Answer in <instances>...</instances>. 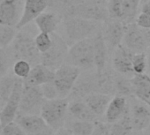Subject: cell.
I'll return each instance as SVG.
<instances>
[{
  "label": "cell",
  "instance_id": "6da1fadb",
  "mask_svg": "<svg viewBox=\"0 0 150 135\" xmlns=\"http://www.w3.org/2000/svg\"><path fill=\"white\" fill-rule=\"evenodd\" d=\"M99 22L81 17L63 18L64 39L68 45L71 46L81 40L93 37L101 29Z\"/></svg>",
  "mask_w": 150,
  "mask_h": 135
},
{
  "label": "cell",
  "instance_id": "7a4b0ae2",
  "mask_svg": "<svg viewBox=\"0 0 150 135\" xmlns=\"http://www.w3.org/2000/svg\"><path fill=\"white\" fill-rule=\"evenodd\" d=\"M68 98L45 100L40 115L48 126L56 131L65 125L68 117Z\"/></svg>",
  "mask_w": 150,
  "mask_h": 135
},
{
  "label": "cell",
  "instance_id": "3957f363",
  "mask_svg": "<svg viewBox=\"0 0 150 135\" xmlns=\"http://www.w3.org/2000/svg\"><path fill=\"white\" fill-rule=\"evenodd\" d=\"M65 63L84 70L95 68L93 38H87L71 45Z\"/></svg>",
  "mask_w": 150,
  "mask_h": 135
},
{
  "label": "cell",
  "instance_id": "277c9868",
  "mask_svg": "<svg viewBox=\"0 0 150 135\" xmlns=\"http://www.w3.org/2000/svg\"><path fill=\"white\" fill-rule=\"evenodd\" d=\"M13 56L15 60H26L35 65L41 63V53L38 50L35 38L23 32L17 34L13 42Z\"/></svg>",
  "mask_w": 150,
  "mask_h": 135
},
{
  "label": "cell",
  "instance_id": "5b68a950",
  "mask_svg": "<svg viewBox=\"0 0 150 135\" xmlns=\"http://www.w3.org/2000/svg\"><path fill=\"white\" fill-rule=\"evenodd\" d=\"M81 74V69L64 63L55 71L53 83L57 88L59 98H68Z\"/></svg>",
  "mask_w": 150,
  "mask_h": 135
},
{
  "label": "cell",
  "instance_id": "8992f818",
  "mask_svg": "<svg viewBox=\"0 0 150 135\" xmlns=\"http://www.w3.org/2000/svg\"><path fill=\"white\" fill-rule=\"evenodd\" d=\"M50 35L52 38V45L48 51L41 54V64L56 71L65 63L70 47L65 39L58 34L54 32Z\"/></svg>",
  "mask_w": 150,
  "mask_h": 135
},
{
  "label": "cell",
  "instance_id": "52a82bcc",
  "mask_svg": "<svg viewBox=\"0 0 150 135\" xmlns=\"http://www.w3.org/2000/svg\"><path fill=\"white\" fill-rule=\"evenodd\" d=\"M45 100L41 87L29 86L24 83L19 113L40 115L42 106Z\"/></svg>",
  "mask_w": 150,
  "mask_h": 135
},
{
  "label": "cell",
  "instance_id": "ba28073f",
  "mask_svg": "<svg viewBox=\"0 0 150 135\" xmlns=\"http://www.w3.org/2000/svg\"><path fill=\"white\" fill-rule=\"evenodd\" d=\"M24 88V80L21 78H16L13 93L4 106V108L0 111V124L2 127L13 121L15 120L20 109L21 99Z\"/></svg>",
  "mask_w": 150,
  "mask_h": 135
},
{
  "label": "cell",
  "instance_id": "9c48e42d",
  "mask_svg": "<svg viewBox=\"0 0 150 135\" xmlns=\"http://www.w3.org/2000/svg\"><path fill=\"white\" fill-rule=\"evenodd\" d=\"M122 44L133 53L146 52L149 47L144 30L135 22L126 24Z\"/></svg>",
  "mask_w": 150,
  "mask_h": 135
},
{
  "label": "cell",
  "instance_id": "30bf717a",
  "mask_svg": "<svg viewBox=\"0 0 150 135\" xmlns=\"http://www.w3.org/2000/svg\"><path fill=\"white\" fill-rule=\"evenodd\" d=\"M129 112L133 131H144L150 124V107L138 97L129 103Z\"/></svg>",
  "mask_w": 150,
  "mask_h": 135
},
{
  "label": "cell",
  "instance_id": "8fae6325",
  "mask_svg": "<svg viewBox=\"0 0 150 135\" xmlns=\"http://www.w3.org/2000/svg\"><path fill=\"white\" fill-rule=\"evenodd\" d=\"M104 22L105 24L102 28V32L109 51L113 52L123 42L126 24L119 20L112 19H108Z\"/></svg>",
  "mask_w": 150,
  "mask_h": 135
},
{
  "label": "cell",
  "instance_id": "7c38bea8",
  "mask_svg": "<svg viewBox=\"0 0 150 135\" xmlns=\"http://www.w3.org/2000/svg\"><path fill=\"white\" fill-rule=\"evenodd\" d=\"M134 53L122 43L112 52V66L116 73L125 76H133L132 57Z\"/></svg>",
  "mask_w": 150,
  "mask_h": 135
},
{
  "label": "cell",
  "instance_id": "4fadbf2b",
  "mask_svg": "<svg viewBox=\"0 0 150 135\" xmlns=\"http://www.w3.org/2000/svg\"><path fill=\"white\" fill-rule=\"evenodd\" d=\"M50 4V0H26L17 28H22L44 13Z\"/></svg>",
  "mask_w": 150,
  "mask_h": 135
},
{
  "label": "cell",
  "instance_id": "5bb4252c",
  "mask_svg": "<svg viewBox=\"0 0 150 135\" xmlns=\"http://www.w3.org/2000/svg\"><path fill=\"white\" fill-rule=\"evenodd\" d=\"M19 0H2L0 2V24L17 28L21 20Z\"/></svg>",
  "mask_w": 150,
  "mask_h": 135
},
{
  "label": "cell",
  "instance_id": "9a60e30c",
  "mask_svg": "<svg viewBox=\"0 0 150 135\" xmlns=\"http://www.w3.org/2000/svg\"><path fill=\"white\" fill-rule=\"evenodd\" d=\"M95 52V69L97 73L106 70L109 49L104 40L102 28L92 37Z\"/></svg>",
  "mask_w": 150,
  "mask_h": 135
},
{
  "label": "cell",
  "instance_id": "2e32d148",
  "mask_svg": "<svg viewBox=\"0 0 150 135\" xmlns=\"http://www.w3.org/2000/svg\"><path fill=\"white\" fill-rule=\"evenodd\" d=\"M54 77L55 71L40 63L32 67L30 74L24 80V83L29 86L41 87L43 84L53 81Z\"/></svg>",
  "mask_w": 150,
  "mask_h": 135
},
{
  "label": "cell",
  "instance_id": "e0dca14e",
  "mask_svg": "<svg viewBox=\"0 0 150 135\" xmlns=\"http://www.w3.org/2000/svg\"><path fill=\"white\" fill-rule=\"evenodd\" d=\"M26 131L27 134H33L49 128L48 124L41 115L18 113L15 120Z\"/></svg>",
  "mask_w": 150,
  "mask_h": 135
},
{
  "label": "cell",
  "instance_id": "ac0fdd59",
  "mask_svg": "<svg viewBox=\"0 0 150 135\" xmlns=\"http://www.w3.org/2000/svg\"><path fill=\"white\" fill-rule=\"evenodd\" d=\"M68 115L72 119L81 121L95 122L97 120L96 114L90 110L84 99L81 98H76L73 99L71 102H69Z\"/></svg>",
  "mask_w": 150,
  "mask_h": 135
},
{
  "label": "cell",
  "instance_id": "d6986e66",
  "mask_svg": "<svg viewBox=\"0 0 150 135\" xmlns=\"http://www.w3.org/2000/svg\"><path fill=\"white\" fill-rule=\"evenodd\" d=\"M128 108L129 102H127L126 97L122 95H115L110 102L104 114L105 122L108 124L116 123L125 115Z\"/></svg>",
  "mask_w": 150,
  "mask_h": 135
},
{
  "label": "cell",
  "instance_id": "ffe728a7",
  "mask_svg": "<svg viewBox=\"0 0 150 135\" xmlns=\"http://www.w3.org/2000/svg\"><path fill=\"white\" fill-rule=\"evenodd\" d=\"M83 99L86 102V103L88 105L90 110L98 117L104 116L108 105L112 99V96L110 95H107L100 92H93L86 95Z\"/></svg>",
  "mask_w": 150,
  "mask_h": 135
},
{
  "label": "cell",
  "instance_id": "44dd1931",
  "mask_svg": "<svg viewBox=\"0 0 150 135\" xmlns=\"http://www.w3.org/2000/svg\"><path fill=\"white\" fill-rule=\"evenodd\" d=\"M133 95L139 99H150V76L146 74H134L131 78Z\"/></svg>",
  "mask_w": 150,
  "mask_h": 135
},
{
  "label": "cell",
  "instance_id": "7402d4cb",
  "mask_svg": "<svg viewBox=\"0 0 150 135\" xmlns=\"http://www.w3.org/2000/svg\"><path fill=\"white\" fill-rule=\"evenodd\" d=\"M96 92L112 95L115 94L114 76L104 70L101 73L96 71Z\"/></svg>",
  "mask_w": 150,
  "mask_h": 135
},
{
  "label": "cell",
  "instance_id": "603a6c76",
  "mask_svg": "<svg viewBox=\"0 0 150 135\" xmlns=\"http://www.w3.org/2000/svg\"><path fill=\"white\" fill-rule=\"evenodd\" d=\"M35 23L40 32L52 34L58 26V18L54 13H42L35 20Z\"/></svg>",
  "mask_w": 150,
  "mask_h": 135
},
{
  "label": "cell",
  "instance_id": "cb8c5ba5",
  "mask_svg": "<svg viewBox=\"0 0 150 135\" xmlns=\"http://www.w3.org/2000/svg\"><path fill=\"white\" fill-rule=\"evenodd\" d=\"M133 131L129 108L125 115L116 123L109 124V134L108 135H131Z\"/></svg>",
  "mask_w": 150,
  "mask_h": 135
},
{
  "label": "cell",
  "instance_id": "d4e9b609",
  "mask_svg": "<svg viewBox=\"0 0 150 135\" xmlns=\"http://www.w3.org/2000/svg\"><path fill=\"white\" fill-rule=\"evenodd\" d=\"M64 126L67 127L73 135H93L95 131V122L81 121L72 118H67Z\"/></svg>",
  "mask_w": 150,
  "mask_h": 135
},
{
  "label": "cell",
  "instance_id": "484cf974",
  "mask_svg": "<svg viewBox=\"0 0 150 135\" xmlns=\"http://www.w3.org/2000/svg\"><path fill=\"white\" fill-rule=\"evenodd\" d=\"M141 0H122V21L125 24L135 22Z\"/></svg>",
  "mask_w": 150,
  "mask_h": 135
},
{
  "label": "cell",
  "instance_id": "4316f807",
  "mask_svg": "<svg viewBox=\"0 0 150 135\" xmlns=\"http://www.w3.org/2000/svg\"><path fill=\"white\" fill-rule=\"evenodd\" d=\"M16 76L6 75L0 78V110H2L9 100L14 87Z\"/></svg>",
  "mask_w": 150,
  "mask_h": 135
},
{
  "label": "cell",
  "instance_id": "83f0119b",
  "mask_svg": "<svg viewBox=\"0 0 150 135\" xmlns=\"http://www.w3.org/2000/svg\"><path fill=\"white\" fill-rule=\"evenodd\" d=\"M114 87H115V95L122 96H134L132 92V88L131 84V79H127L126 76L119 74L114 76Z\"/></svg>",
  "mask_w": 150,
  "mask_h": 135
},
{
  "label": "cell",
  "instance_id": "f1b7e54d",
  "mask_svg": "<svg viewBox=\"0 0 150 135\" xmlns=\"http://www.w3.org/2000/svg\"><path fill=\"white\" fill-rule=\"evenodd\" d=\"M17 34L16 28L0 24V48L6 49L13 43Z\"/></svg>",
  "mask_w": 150,
  "mask_h": 135
},
{
  "label": "cell",
  "instance_id": "f546056e",
  "mask_svg": "<svg viewBox=\"0 0 150 135\" xmlns=\"http://www.w3.org/2000/svg\"><path fill=\"white\" fill-rule=\"evenodd\" d=\"M31 66H32L31 64L26 60H22V59L17 60L13 66V74L18 78L25 80L31 72L32 69Z\"/></svg>",
  "mask_w": 150,
  "mask_h": 135
},
{
  "label": "cell",
  "instance_id": "4dcf8cb0",
  "mask_svg": "<svg viewBox=\"0 0 150 135\" xmlns=\"http://www.w3.org/2000/svg\"><path fill=\"white\" fill-rule=\"evenodd\" d=\"M132 68L134 74H146V52L134 53L132 57Z\"/></svg>",
  "mask_w": 150,
  "mask_h": 135
},
{
  "label": "cell",
  "instance_id": "1f68e13d",
  "mask_svg": "<svg viewBox=\"0 0 150 135\" xmlns=\"http://www.w3.org/2000/svg\"><path fill=\"white\" fill-rule=\"evenodd\" d=\"M35 45L41 54L48 51L52 45L51 35H50V34H47V33L40 32L35 37Z\"/></svg>",
  "mask_w": 150,
  "mask_h": 135
},
{
  "label": "cell",
  "instance_id": "d6a6232c",
  "mask_svg": "<svg viewBox=\"0 0 150 135\" xmlns=\"http://www.w3.org/2000/svg\"><path fill=\"white\" fill-rule=\"evenodd\" d=\"M122 0H107L109 19L122 21Z\"/></svg>",
  "mask_w": 150,
  "mask_h": 135
},
{
  "label": "cell",
  "instance_id": "836d02e7",
  "mask_svg": "<svg viewBox=\"0 0 150 135\" xmlns=\"http://www.w3.org/2000/svg\"><path fill=\"white\" fill-rule=\"evenodd\" d=\"M1 132L5 135H28L22 127L15 121H13L2 127Z\"/></svg>",
  "mask_w": 150,
  "mask_h": 135
},
{
  "label": "cell",
  "instance_id": "e575fe53",
  "mask_svg": "<svg viewBox=\"0 0 150 135\" xmlns=\"http://www.w3.org/2000/svg\"><path fill=\"white\" fill-rule=\"evenodd\" d=\"M10 57L5 49L0 48V78L7 75L10 68Z\"/></svg>",
  "mask_w": 150,
  "mask_h": 135
},
{
  "label": "cell",
  "instance_id": "d590c367",
  "mask_svg": "<svg viewBox=\"0 0 150 135\" xmlns=\"http://www.w3.org/2000/svg\"><path fill=\"white\" fill-rule=\"evenodd\" d=\"M42 92L43 94V96L46 100H51V99H56L59 98L58 93L57 91V88L53 83V81L43 84L41 86Z\"/></svg>",
  "mask_w": 150,
  "mask_h": 135
},
{
  "label": "cell",
  "instance_id": "8d00e7d4",
  "mask_svg": "<svg viewBox=\"0 0 150 135\" xmlns=\"http://www.w3.org/2000/svg\"><path fill=\"white\" fill-rule=\"evenodd\" d=\"M135 23L142 29H150V15L140 13L135 20Z\"/></svg>",
  "mask_w": 150,
  "mask_h": 135
},
{
  "label": "cell",
  "instance_id": "74e56055",
  "mask_svg": "<svg viewBox=\"0 0 150 135\" xmlns=\"http://www.w3.org/2000/svg\"><path fill=\"white\" fill-rule=\"evenodd\" d=\"M54 1H55V3L57 4L58 7L60 8V10L62 12L65 8L82 4L83 2L86 1V0H54Z\"/></svg>",
  "mask_w": 150,
  "mask_h": 135
},
{
  "label": "cell",
  "instance_id": "f35d334b",
  "mask_svg": "<svg viewBox=\"0 0 150 135\" xmlns=\"http://www.w3.org/2000/svg\"><path fill=\"white\" fill-rule=\"evenodd\" d=\"M139 11H140V13L150 15V1L141 2L140 6H139Z\"/></svg>",
  "mask_w": 150,
  "mask_h": 135
},
{
  "label": "cell",
  "instance_id": "ab89813d",
  "mask_svg": "<svg viewBox=\"0 0 150 135\" xmlns=\"http://www.w3.org/2000/svg\"><path fill=\"white\" fill-rule=\"evenodd\" d=\"M54 132H55V131L49 127V128H47V129H45V130H43L42 131L33 133V134H28V135H54Z\"/></svg>",
  "mask_w": 150,
  "mask_h": 135
},
{
  "label": "cell",
  "instance_id": "60d3db41",
  "mask_svg": "<svg viewBox=\"0 0 150 135\" xmlns=\"http://www.w3.org/2000/svg\"><path fill=\"white\" fill-rule=\"evenodd\" d=\"M146 74L150 76V46L146 50Z\"/></svg>",
  "mask_w": 150,
  "mask_h": 135
},
{
  "label": "cell",
  "instance_id": "b9f144b4",
  "mask_svg": "<svg viewBox=\"0 0 150 135\" xmlns=\"http://www.w3.org/2000/svg\"><path fill=\"white\" fill-rule=\"evenodd\" d=\"M131 135H146V133L144 132V131H133Z\"/></svg>",
  "mask_w": 150,
  "mask_h": 135
},
{
  "label": "cell",
  "instance_id": "7bdbcfd3",
  "mask_svg": "<svg viewBox=\"0 0 150 135\" xmlns=\"http://www.w3.org/2000/svg\"><path fill=\"white\" fill-rule=\"evenodd\" d=\"M144 132L146 133V135H150V124L147 125V127L144 130Z\"/></svg>",
  "mask_w": 150,
  "mask_h": 135
},
{
  "label": "cell",
  "instance_id": "ee69618b",
  "mask_svg": "<svg viewBox=\"0 0 150 135\" xmlns=\"http://www.w3.org/2000/svg\"><path fill=\"white\" fill-rule=\"evenodd\" d=\"M142 101H143V102H146V103L150 107V100H148V99H142Z\"/></svg>",
  "mask_w": 150,
  "mask_h": 135
},
{
  "label": "cell",
  "instance_id": "f6af8a7d",
  "mask_svg": "<svg viewBox=\"0 0 150 135\" xmlns=\"http://www.w3.org/2000/svg\"><path fill=\"white\" fill-rule=\"evenodd\" d=\"M146 1H150V0H141V2H146Z\"/></svg>",
  "mask_w": 150,
  "mask_h": 135
},
{
  "label": "cell",
  "instance_id": "bcb514c9",
  "mask_svg": "<svg viewBox=\"0 0 150 135\" xmlns=\"http://www.w3.org/2000/svg\"><path fill=\"white\" fill-rule=\"evenodd\" d=\"M0 135H5V134H3L2 132H0Z\"/></svg>",
  "mask_w": 150,
  "mask_h": 135
},
{
  "label": "cell",
  "instance_id": "7dc6e473",
  "mask_svg": "<svg viewBox=\"0 0 150 135\" xmlns=\"http://www.w3.org/2000/svg\"><path fill=\"white\" fill-rule=\"evenodd\" d=\"M99 1H106V0H99Z\"/></svg>",
  "mask_w": 150,
  "mask_h": 135
},
{
  "label": "cell",
  "instance_id": "c3c4849f",
  "mask_svg": "<svg viewBox=\"0 0 150 135\" xmlns=\"http://www.w3.org/2000/svg\"><path fill=\"white\" fill-rule=\"evenodd\" d=\"M0 111H1V110H0Z\"/></svg>",
  "mask_w": 150,
  "mask_h": 135
}]
</instances>
